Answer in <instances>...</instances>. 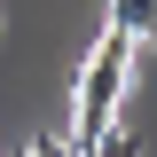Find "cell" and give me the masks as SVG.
Listing matches in <instances>:
<instances>
[{
  "instance_id": "1",
  "label": "cell",
  "mask_w": 157,
  "mask_h": 157,
  "mask_svg": "<svg viewBox=\"0 0 157 157\" xmlns=\"http://www.w3.org/2000/svg\"><path fill=\"white\" fill-rule=\"evenodd\" d=\"M126 78H134V32H118V24H110V32L94 39V55L78 63V94H71V149H78V157L118 126Z\"/></svg>"
},
{
  "instance_id": "4",
  "label": "cell",
  "mask_w": 157,
  "mask_h": 157,
  "mask_svg": "<svg viewBox=\"0 0 157 157\" xmlns=\"http://www.w3.org/2000/svg\"><path fill=\"white\" fill-rule=\"evenodd\" d=\"M32 157H78V149H71V134H39V141H32Z\"/></svg>"
},
{
  "instance_id": "3",
  "label": "cell",
  "mask_w": 157,
  "mask_h": 157,
  "mask_svg": "<svg viewBox=\"0 0 157 157\" xmlns=\"http://www.w3.org/2000/svg\"><path fill=\"white\" fill-rule=\"evenodd\" d=\"M86 157H141V134H134V126H110V134H102Z\"/></svg>"
},
{
  "instance_id": "2",
  "label": "cell",
  "mask_w": 157,
  "mask_h": 157,
  "mask_svg": "<svg viewBox=\"0 0 157 157\" xmlns=\"http://www.w3.org/2000/svg\"><path fill=\"white\" fill-rule=\"evenodd\" d=\"M110 24L134 32V39H149V32H157V0H110Z\"/></svg>"
},
{
  "instance_id": "5",
  "label": "cell",
  "mask_w": 157,
  "mask_h": 157,
  "mask_svg": "<svg viewBox=\"0 0 157 157\" xmlns=\"http://www.w3.org/2000/svg\"><path fill=\"white\" fill-rule=\"evenodd\" d=\"M16 157H32V149H16Z\"/></svg>"
}]
</instances>
